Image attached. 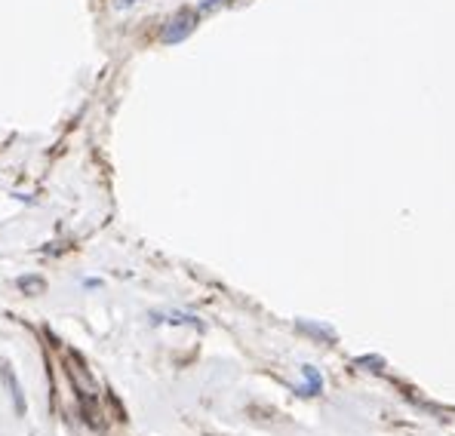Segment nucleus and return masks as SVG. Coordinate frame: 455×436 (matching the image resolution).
Wrapping results in <instances>:
<instances>
[{"label": "nucleus", "instance_id": "nucleus-2", "mask_svg": "<svg viewBox=\"0 0 455 436\" xmlns=\"http://www.w3.org/2000/svg\"><path fill=\"white\" fill-rule=\"evenodd\" d=\"M231 3V0H203L200 3V12H209V10H219V6H225Z\"/></svg>", "mask_w": 455, "mask_h": 436}, {"label": "nucleus", "instance_id": "nucleus-1", "mask_svg": "<svg viewBox=\"0 0 455 436\" xmlns=\"http://www.w3.org/2000/svg\"><path fill=\"white\" fill-rule=\"evenodd\" d=\"M194 25H197L194 12H182V16H176L173 22L163 28V43H179V41H184V37L194 31Z\"/></svg>", "mask_w": 455, "mask_h": 436}, {"label": "nucleus", "instance_id": "nucleus-3", "mask_svg": "<svg viewBox=\"0 0 455 436\" xmlns=\"http://www.w3.org/2000/svg\"><path fill=\"white\" fill-rule=\"evenodd\" d=\"M142 3V0H114V6H120V10H127V6H136Z\"/></svg>", "mask_w": 455, "mask_h": 436}]
</instances>
